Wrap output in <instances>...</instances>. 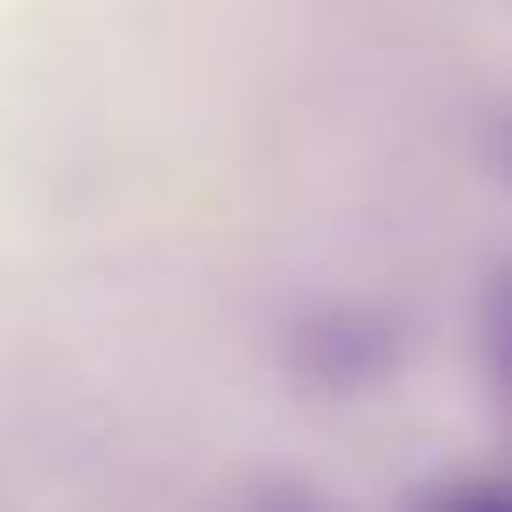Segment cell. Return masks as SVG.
<instances>
[{"mask_svg":"<svg viewBox=\"0 0 512 512\" xmlns=\"http://www.w3.org/2000/svg\"><path fill=\"white\" fill-rule=\"evenodd\" d=\"M484 512H512V498H491V505H484Z\"/></svg>","mask_w":512,"mask_h":512,"instance_id":"2","label":"cell"},{"mask_svg":"<svg viewBox=\"0 0 512 512\" xmlns=\"http://www.w3.org/2000/svg\"><path fill=\"white\" fill-rule=\"evenodd\" d=\"M491 365H498V379H505V393H512V281L498 288V316H491Z\"/></svg>","mask_w":512,"mask_h":512,"instance_id":"1","label":"cell"}]
</instances>
